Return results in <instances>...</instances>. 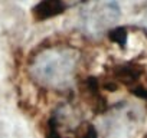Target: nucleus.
<instances>
[{"label": "nucleus", "mask_w": 147, "mask_h": 138, "mask_svg": "<svg viewBox=\"0 0 147 138\" xmlns=\"http://www.w3.org/2000/svg\"><path fill=\"white\" fill-rule=\"evenodd\" d=\"M144 138H147V135H146V137H144Z\"/></svg>", "instance_id": "obj_3"}, {"label": "nucleus", "mask_w": 147, "mask_h": 138, "mask_svg": "<svg viewBox=\"0 0 147 138\" xmlns=\"http://www.w3.org/2000/svg\"><path fill=\"white\" fill-rule=\"evenodd\" d=\"M85 0H42V2L33 9V16L36 19H48L55 15L62 13L68 7H72Z\"/></svg>", "instance_id": "obj_2"}, {"label": "nucleus", "mask_w": 147, "mask_h": 138, "mask_svg": "<svg viewBox=\"0 0 147 138\" xmlns=\"http://www.w3.org/2000/svg\"><path fill=\"white\" fill-rule=\"evenodd\" d=\"M81 52L66 45L36 49L28 62V74L40 88L53 92L68 91L77 78Z\"/></svg>", "instance_id": "obj_1"}]
</instances>
